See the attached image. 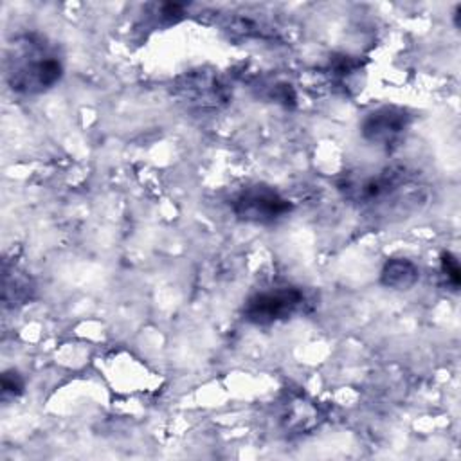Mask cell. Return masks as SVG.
Instances as JSON below:
<instances>
[{"mask_svg":"<svg viewBox=\"0 0 461 461\" xmlns=\"http://www.w3.org/2000/svg\"><path fill=\"white\" fill-rule=\"evenodd\" d=\"M63 72V59L56 45L41 34H20L7 45L5 81L14 94H45L61 81Z\"/></svg>","mask_w":461,"mask_h":461,"instance_id":"6da1fadb","label":"cell"},{"mask_svg":"<svg viewBox=\"0 0 461 461\" xmlns=\"http://www.w3.org/2000/svg\"><path fill=\"white\" fill-rule=\"evenodd\" d=\"M337 189L351 203L375 211H387L389 203L396 207V200L400 202L402 196L418 193V187L403 167H384L360 176L348 175L337 184Z\"/></svg>","mask_w":461,"mask_h":461,"instance_id":"7a4b0ae2","label":"cell"},{"mask_svg":"<svg viewBox=\"0 0 461 461\" xmlns=\"http://www.w3.org/2000/svg\"><path fill=\"white\" fill-rule=\"evenodd\" d=\"M306 304L301 288L292 285L254 292L243 304V319L254 326H270L297 315Z\"/></svg>","mask_w":461,"mask_h":461,"instance_id":"3957f363","label":"cell"},{"mask_svg":"<svg viewBox=\"0 0 461 461\" xmlns=\"http://www.w3.org/2000/svg\"><path fill=\"white\" fill-rule=\"evenodd\" d=\"M232 212L238 220L256 225H272L294 209L292 202L274 187L256 184L241 189L230 202Z\"/></svg>","mask_w":461,"mask_h":461,"instance_id":"277c9868","label":"cell"},{"mask_svg":"<svg viewBox=\"0 0 461 461\" xmlns=\"http://www.w3.org/2000/svg\"><path fill=\"white\" fill-rule=\"evenodd\" d=\"M411 124V113L394 104H384L371 110L360 122L362 139L375 144L389 148L396 144Z\"/></svg>","mask_w":461,"mask_h":461,"instance_id":"5b68a950","label":"cell"},{"mask_svg":"<svg viewBox=\"0 0 461 461\" xmlns=\"http://www.w3.org/2000/svg\"><path fill=\"white\" fill-rule=\"evenodd\" d=\"M180 90L184 92V99L202 108H207V106L216 108L220 103L227 101L225 85L220 83V79L211 74L191 76L185 81V85L180 86Z\"/></svg>","mask_w":461,"mask_h":461,"instance_id":"8992f818","label":"cell"},{"mask_svg":"<svg viewBox=\"0 0 461 461\" xmlns=\"http://www.w3.org/2000/svg\"><path fill=\"white\" fill-rule=\"evenodd\" d=\"M420 279V268L407 258H391L380 270V283L385 288L405 292L411 290Z\"/></svg>","mask_w":461,"mask_h":461,"instance_id":"52a82bcc","label":"cell"},{"mask_svg":"<svg viewBox=\"0 0 461 461\" xmlns=\"http://www.w3.org/2000/svg\"><path fill=\"white\" fill-rule=\"evenodd\" d=\"M32 283L27 277L25 272H20L16 267L9 270L7 265H4V290H2V301L5 304H23L31 299L32 294Z\"/></svg>","mask_w":461,"mask_h":461,"instance_id":"ba28073f","label":"cell"},{"mask_svg":"<svg viewBox=\"0 0 461 461\" xmlns=\"http://www.w3.org/2000/svg\"><path fill=\"white\" fill-rule=\"evenodd\" d=\"M439 270L443 276L445 285L452 290L457 292L461 285V267L457 258L452 252H443L439 258Z\"/></svg>","mask_w":461,"mask_h":461,"instance_id":"9c48e42d","label":"cell"},{"mask_svg":"<svg viewBox=\"0 0 461 461\" xmlns=\"http://www.w3.org/2000/svg\"><path fill=\"white\" fill-rule=\"evenodd\" d=\"M23 387H25V382H23L22 375H20L16 369H7V371H4L2 380H0L2 400L20 396V394L23 393Z\"/></svg>","mask_w":461,"mask_h":461,"instance_id":"30bf717a","label":"cell"}]
</instances>
